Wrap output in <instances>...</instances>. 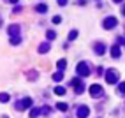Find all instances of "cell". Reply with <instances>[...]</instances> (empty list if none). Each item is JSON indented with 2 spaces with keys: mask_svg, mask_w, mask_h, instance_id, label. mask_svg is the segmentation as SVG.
I'll list each match as a JSON object with an SVG mask.
<instances>
[{
  "mask_svg": "<svg viewBox=\"0 0 125 118\" xmlns=\"http://www.w3.org/2000/svg\"><path fill=\"white\" fill-rule=\"evenodd\" d=\"M106 81L109 83V85H113V83H116V81H118V72H116V71H107Z\"/></svg>",
  "mask_w": 125,
  "mask_h": 118,
  "instance_id": "cell-1",
  "label": "cell"
},
{
  "mask_svg": "<svg viewBox=\"0 0 125 118\" xmlns=\"http://www.w3.org/2000/svg\"><path fill=\"white\" fill-rule=\"evenodd\" d=\"M78 72H79V76H88V74H90V67H88L85 62H81V64L78 65Z\"/></svg>",
  "mask_w": 125,
  "mask_h": 118,
  "instance_id": "cell-2",
  "label": "cell"
},
{
  "mask_svg": "<svg viewBox=\"0 0 125 118\" xmlns=\"http://www.w3.org/2000/svg\"><path fill=\"white\" fill-rule=\"evenodd\" d=\"M90 94L94 95V97H97V95L102 94V88L99 86V85H92V86H90Z\"/></svg>",
  "mask_w": 125,
  "mask_h": 118,
  "instance_id": "cell-3",
  "label": "cell"
},
{
  "mask_svg": "<svg viewBox=\"0 0 125 118\" xmlns=\"http://www.w3.org/2000/svg\"><path fill=\"white\" fill-rule=\"evenodd\" d=\"M88 113H90V109H88L86 106H81V107L78 109V116H79V118H85V116H88Z\"/></svg>",
  "mask_w": 125,
  "mask_h": 118,
  "instance_id": "cell-4",
  "label": "cell"
},
{
  "mask_svg": "<svg viewBox=\"0 0 125 118\" xmlns=\"http://www.w3.org/2000/svg\"><path fill=\"white\" fill-rule=\"evenodd\" d=\"M116 25V20L115 18H107L106 21H104V28H113Z\"/></svg>",
  "mask_w": 125,
  "mask_h": 118,
  "instance_id": "cell-5",
  "label": "cell"
},
{
  "mask_svg": "<svg viewBox=\"0 0 125 118\" xmlns=\"http://www.w3.org/2000/svg\"><path fill=\"white\" fill-rule=\"evenodd\" d=\"M28 106H32V100L30 99H23V102L18 104V109H25V107H28Z\"/></svg>",
  "mask_w": 125,
  "mask_h": 118,
  "instance_id": "cell-6",
  "label": "cell"
},
{
  "mask_svg": "<svg viewBox=\"0 0 125 118\" xmlns=\"http://www.w3.org/2000/svg\"><path fill=\"white\" fill-rule=\"evenodd\" d=\"M111 55H113V56H120V48H118V46H113V48H111Z\"/></svg>",
  "mask_w": 125,
  "mask_h": 118,
  "instance_id": "cell-7",
  "label": "cell"
},
{
  "mask_svg": "<svg viewBox=\"0 0 125 118\" xmlns=\"http://www.w3.org/2000/svg\"><path fill=\"white\" fill-rule=\"evenodd\" d=\"M104 51H106V49H104V46H102V44H101V46H97V48H95V53H99V55H102Z\"/></svg>",
  "mask_w": 125,
  "mask_h": 118,
  "instance_id": "cell-8",
  "label": "cell"
},
{
  "mask_svg": "<svg viewBox=\"0 0 125 118\" xmlns=\"http://www.w3.org/2000/svg\"><path fill=\"white\" fill-rule=\"evenodd\" d=\"M55 94H56V95H63V94H65V90L60 88V86H56V88H55Z\"/></svg>",
  "mask_w": 125,
  "mask_h": 118,
  "instance_id": "cell-9",
  "label": "cell"
},
{
  "mask_svg": "<svg viewBox=\"0 0 125 118\" xmlns=\"http://www.w3.org/2000/svg\"><path fill=\"white\" fill-rule=\"evenodd\" d=\"M62 78H63V74H62V72H56V74L53 76V79H55V81H60Z\"/></svg>",
  "mask_w": 125,
  "mask_h": 118,
  "instance_id": "cell-10",
  "label": "cell"
},
{
  "mask_svg": "<svg viewBox=\"0 0 125 118\" xmlns=\"http://www.w3.org/2000/svg\"><path fill=\"white\" fill-rule=\"evenodd\" d=\"M46 9H48V7H46V5H42V4L37 5V11H39V12H46Z\"/></svg>",
  "mask_w": 125,
  "mask_h": 118,
  "instance_id": "cell-11",
  "label": "cell"
},
{
  "mask_svg": "<svg viewBox=\"0 0 125 118\" xmlns=\"http://www.w3.org/2000/svg\"><path fill=\"white\" fill-rule=\"evenodd\" d=\"M48 49H49V46L44 44V46H41V48H39V51H41V53H44V51H48Z\"/></svg>",
  "mask_w": 125,
  "mask_h": 118,
  "instance_id": "cell-12",
  "label": "cell"
},
{
  "mask_svg": "<svg viewBox=\"0 0 125 118\" xmlns=\"http://www.w3.org/2000/svg\"><path fill=\"white\" fill-rule=\"evenodd\" d=\"M58 109H60V111H65V109H67V104H58Z\"/></svg>",
  "mask_w": 125,
  "mask_h": 118,
  "instance_id": "cell-13",
  "label": "cell"
},
{
  "mask_svg": "<svg viewBox=\"0 0 125 118\" xmlns=\"http://www.w3.org/2000/svg\"><path fill=\"white\" fill-rule=\"evenodd\" d=\"M78 37V32H71L69 33V39H76Z\"/></svg>",
  "mask_w": 125,
  "mask_h": 118,
  "instance_id": "cell-14",
  "label": "cell"
},
{
  "mask_svg": "<svg viewBox=\"0 0 125 118\" xmlns=\"http://www.w3.org/2000/svg\"><path fill=\"white\" fill-rule=\"evenodd\" d=\"M65 64H67L65 60H60V62H58V67H60V69H63V67H65Z\"/></svg>",
  "mask_w": 125,
  "mask_h": 118,
  "instance_id": "cell-15",
  "label": "cell"
},
{
  "mask_svg": "<svg viewBox=\"0 0 125 118\" xmlns=\"http://www.w3.org/2000/svg\"><path fill=\"white\" fill-rule=\"evenodd\" d=\"M7 100H9V95H7V94H2V102H7Z\"/></svg>",
  "mask_w": 125,
  "mask_h": 118,
  "instance_id": "cell-16",
  "label": "cell"
},
{
  "mask_svg": "<svg viewBox=\"0 0 125 118\" xmlns=\"http://www.w3.org/2000/svg\"><path fill=\"white\" fill-rule=\"evenodd\" d=\"M37 115H39V109H34V111H32V113H30V116H34V118H35Z\"/></svg>",
  "mask_w": 125,
  "mask_h": 118,
  "instance_id": "cell-17",
  "label": "cell"
},
{
  "mask_svg": "<svg viewBox=\"0 0 125 118\" xmlns=\"http://www.w3.org/2000/svg\"><path fill=\"white\" fill-rule=\"evenodd\" d=\"M62 21V18H60V16H56V18H53V23H60Z\"/></svg>",
  "mask_w": 125,
  "mask_h": 118,
  "instance_id": "cell-18",
  "label": "cell"
},
{
  "mask_svg": "<svg viewBox=\"0 0 125 118\" xmlns=\"http://www.w3.org/2000/svg\"><path fill=\"white\" fill-rule=\"evenodd\" d=\"M120 92H122V94H125V83H122V85H120Z\"/></svg>",
  "mask_w": 125,
  "mask_h": 118,
  "instance_id": "cell-19",
  "label": "cell"
},
{
  "mask_svg": "<svg viewBox=\"0 0 125 118\" xmlns=\"http://www.w3.org/2000/svg\"><path fill=\"white\" fill-rule=\"evenodd\" d=\"M55 37V32H48V39H53Z\"/></svg>",
  "mask_w": 125,
  "mask_h": 118,
  "instance_id": "cell-20",
  "label": "cell"
},
{
  "mask_svg": "<svg viewBox=\"0 0 125 118\" xmlns=\"http://www.w3.org/2000/svg\"><path fill=\"white\" fill-rule=\"evenodd\" d=\"M115 2H122V0H115Z\"/></svg>",
  "mask_w": 125,
  "mask_h": 118,
  "instance_id": "cell-21",
  "label": "cell"
},
{
  "mask_svg": "<svg viewBox=\"0 0 125 118\" xmlns=\"http://www.w3.org/2000/svg\"><path fill=\"white\" fill-rule=\"evenodd\" d=\"M123 14H125V7H123Z\"/></svg>",
  "mask_w": 125,
  "mask_h": 118,
  "instance_id": "cell-22",
  "label": "cell"
},
{
  "mask_svg": "<svg viewBox=\"0 0 125 118\" xmlns=\"http://www.w3.org/2000/svg\"><path fill=\"white\" fill-rule=\"evenodd\" d=\"M11 2H16V0H11Z\"/></svg>",
  "mask_w": 125,
  "mask_h": 118,
  "instance_id": "cell-23",
  "label": "cell"
}]
</instances>
